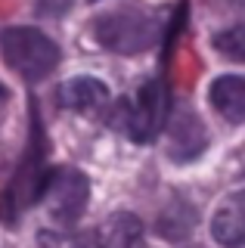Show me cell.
Wrapping results in <instances>:
<instances>
[{
    "instance_id": "1",
    "label": "cell",
    "mask_w": 245,
    "mask_h": 248,
    "mask_svg": "<svg viewBox=\"0 0 245 248\" xmlns=\"http://www.w3.org/2000/svg\"><path fill=\"white\" fill-rule=\"evenodd\" d=\"M93 37L106 50L134 56L155 44L158 16L152 10H140V6H118L93 19Z\"/></svg>"
},
{
    "instance_id": "2",
    "label": "cell",
    "mask_w": 245,
    "mask_h": 248,
    "mask_svg": "<svg viewBox=\"0 0 245 248\" xmlns=\"http://www.w3.org/2000/svg\"><path fill=\"white\" fill-rule=\"evenodd\" d=\"M0 56L25 81H41L59 65V46L53 37H47L37 28L10 25L0 31Z\"/></svg>"
},
{
    "instance_id": "3",
    "label": "cell",
    "mask_w": 245,
    "mask_h": 248,
    "mask_svg": "<svg viewBox=\"0 0 245 248\" xmlns=\"http://www.w3.org/2000/svg\"><path fill=\"white\" fill-rule=\"evenodd\" d=\"M47 177L50 174L44 170V140H41V127H34L31 146H28L22 165L16 168L13 183L6 186V192H3V214L13 220L19 211L31 208L34 202L44 196V183H47Z\"/></svg>"
},
{
    "instance_id": "4",
    "label": "cell",
    "mask_w": 245,
    "mask_h": 248,
    "mask_svg": "<svg viewBox=\"0 0 245 248\" xmlns=\"http://www.w3.org/2000/svg\"><path fill=\"white\" fill-rule=\"evenodd\" d=\"M124 108V121L121 127L127 130V137L134 143H149V140L158 137L165 124V112H168V90L162 78H149L140 90H137V99Z\"/></svg>"
},
{
    "instance_id": "5",
    "label": "cell",
    "mask_w": 245,
    "mask_h": 248,
    "mask_svg": "<svg viewBox=\"0 0 245 248\" xmlns=\"http://www.w3.org/2000/svg\"><path fill=\"white\" fill-rule=\"evenodd\" d=\"M44 205L53 220L59 223H75L87 208L90 199V180L75 168H62V170H53L44 183Z\"/></svg>"
},
{
    "instance_id": "6",
    "label": "cell",
    "mask_w": 245,
    "mask_h": 248,
    "mask_svg": "<svg viewBox=\"0 0 245 248\" xmlns=\"http://www.w3.org/2000/svg\"><path fill=\"white\" fill-rule=\"evenodd\" d=\"M205 146H208V134H205L202 118L189 108H177L168 121V155L186 165L205 152Z\"/></svg>"
},
{
    "instance_id": "7",
    "label": "cell",
    "mask_w": 245,
    "mask_h": 248,
    "mask_svg": "<svg viewBox=\"0 0 245 248\" xmlns=\"http://www.w3.org/2000/svg\"><path fill=\"white\" fill-rule=\"evenodd\" d=\"M59 103L81 115H106V108L112 106V93L99 78L81 75L59 87Z\"/></svg>"
},
{
    "instance_id": "8",
    "label": "cell",
    "mask_w": 245,
    "mask_h": 248,
    "mask_svg": "<svg viewBox=\"0 0 245 248\" xmlns=\"http://www.w3.org/2000/svg\"><path fill=\"white\" fill-rule=\"evenodd\" d=\"M211 236L224 248H245V189L230 192L211 217Z\"/></svg>"
},
{
    "instance_id": "9",
    "label": "cell",
    "mask_w": 245,
    "mask_h": 248,
    "mask_svg": "<svg viewBox=\"0 0 245 248\" xmlns=\"http://www.w3.org/2000/svg\"><path fill=\"white\" fill-rule=\"evenodd\" d=\"M214 112L230 124H242L245 121V78L239 75H224L211 84L208 90Z\"/></svg>"
},
{
    "instance_id": "10",
    "label": "cell",
    "mask_w": 245,
    "mask_h": 248,
    "mask_svg": "<svg viewBox=\"0 0 245 248\" xmlns=\"http://www.w3.org/2000/svg\"><path fill=\"white\" fill-rule=\"evenodd\" d=\"M193 227H196V211L180 199L171 202L162 211V217H158V232L168 236V239H183Z\"/></svg>"
},
{
    "instance_id": "11",
    "label": "cell",
    "mask_w": 245,
    "mask_h": 248,
    "mask_svg": "<svg viewBox=\"0 0 245 248\" xmlns=\"http://www.w3.org/2000/svg\"><path fill=\"white\" fill-rule=\"evenodd\" d=\"M37 245L41 248H103L96 232H56V230L41 232Z\"/></svg>"
},
{
    "instance_id": "12",
    "label": "cell",
    "mask_w": 245,
    "mask_h": 248,
    "mask_svg": "<svg viewBox=\"0 0 245 248\" xmlns=\"http://www.w3.org/2000/svg\"><path fill=\"white\" fill-rule=\"evenodd\" d=\"M214 50H217L220 56L233 59V62H245V22L217 31V34H214Z\"/></svg>"
},
{
    "instance_id": "13",
    "label": "cell",
    "mask_w": 245,
    "mask_h": 248,
    "mask_svg": "<svg viewBox=\"0 0 245 248\" xmlns=\"http://www.w3.org/2000/svg\"><path fill=\"white\" fill-rule=\"evenodd\" d=\"M72 3L75 0H37V13L41 16H65L68 10H72Z\"/></svg>"
},
{
    "instance_id": "14",
    "label": "cell",
    "mask_w": 245,
    "mask_h": 248,
    "mask_svg": "<svg viewBox=\"0 0 245 248\" xmlns=\"http://www.w3.org/2000/svg\"><path fill=\"white\" fill-rule=\"evenodd\" d=\"M233 6H239V10H245V0H230Z\"/></svg>"
},
{
    "instance_id": "15",
    "label": "cell",
    "mask_w": 245,
    "mask_h": 248,
    "mask_svg": "<svg viewBox=\"0 0 245 248\" xmlns=\"http://www.w3.org/2000/svg\"><path fill=\"white\" fill-rule=\"evenodd\" d=\"M3 99H6V90H3V87H0V106H3Z\"/></svg>"
},
{
    "instance_id": "16",
    "label": "cell",
    "mask_w": 245,
    "mask_h": 248,
    "mask_svg": "<svg viewBox=\"0 0 245 248\" xmlns=\"http://www.w3.org/2000/svg\"><path fill=\"white\" fill-rule=\"evenodd\" d=\"M193 248H199V245H193Z\"/></svg>"
}]
</instances>
